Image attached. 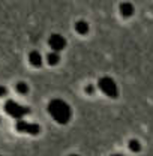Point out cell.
<instances>
[{
	"label": "cell",
	"mask_w": 153,
	"mask_h": 156,
	"mask_svg": "<svg viewBox=\"0 0 153 156\" xmlns=\"http://www.w3.org/2000/svg\"><path fill=\"white\" fill-rule=\"evenodd\" d=\"M48 113L51 114V117L60 123V125H65L71 120L72 116V111H71V107L62 101V99H53L50 104H48Z\"/></svg>",
	"instance_id": "6da1fadb"
},
{
	"label": "cell",
	"mask_w": 153,
	"mask_h": 156,
	"mask_svg": "<svg viewBox=\"0 0 153 156\" xmlns=\"http://www.w3.org/2000/svg\"><path fill=\"white\" fill-rule=\"evenodd\" d=\"M99 89L110 98H117L119 95V89H117V84L114 83V80L110 77H102L98 83Z\"/></svg>",
	"instance_id": "7a4b0ae2"
},
{
	"label": "cell",
	"mask_w": 153,
	"mask_h": 156,
	"mask_svg": "<svg viewBox=\"0 0 153 156\" xmlns=\"http://www.w3.org/2000/svg\"><path fill=\"white\" fill-rule=\"evenodd\" d=\"M5 111H6L9 116L15 117V119H20V117L29 114L30 108H27V107H23V105H20V104L14 102V101H8V102L5 104Z\"/></svg>",
	"instance_id": "3957f363"
},
{
	"label": "cell",
	"mask_w": 153,
	"mask_h": 156,
	"mask_svg": "<svg viewBox=\"0 0 153 156\" xmlns=\"http://www.w3.org/2000/svg\"><path fill=\"white\" fill-rule=\"evenodd\" d=\"M48 42H50V47L53 48L54 53H59L60 50H63V48L66 47V41H65V38H63L62 35H57V33L51 35Z\"/></svg>",
	"instance_id": "277c9868"
},
{
	"label": "cell",
	"mask_w": 153,
	"mask_h": 156,
	"mask_svg": "<svg viewBox=\"0 0 153 156\" xmlns=\"http://www.w3.org/2000/svg\"><path fill=\"white\" fill-rule=\"evenodd\" d=\"M17 131H20V132H27V134H32V135H36L39 132V126L36 123L18 122V123H17Z\"/></svg>",
	"instance_id": "5b68a950"
},
{
	"label": "cell",
	"mask_w": 153,
	"mask_h": 156,
	"mask_svg": "<svg viewBox=\"0 0 153 156\" xmlns=\"http://www.w3.org/2000/svg\"><path fill=\"white\" fill-rule=\"evenodd\" d=\"M29 62H30V65H32V66L39 68V66H41V63H42V57H41V54H39L38 51H32V53L29 54Z\"/></svg>",
	"instance_id": "8992f818"
},
{
	"label": "cell",
	"mask_w": 153,
	"mask_h": 156,
	"mask_svg": "<svg viewBox=\"0 0 153 156\" xmlns=\"http://www.w3.org/2000/svg\"><path fill=\"white\" fill-rule=\"evenodd\" d=\"M120 14L123 15V17H131L132 14H134V6L131 5V3H122L120 5Z\"/></svg>",
	"instance_id": "52a82bcc"
},
{
	"label": "cell",
	"mask_w": 153,
	"mask_h": 156,
	"mask_svg": "<svg viewBox=\"0 0 153 156\" xmlns=\"http://www.w3.org/2000/svg\"><path fill=\"white\" fill-rule=\"evenodd\" d=\"M75 30H76V33H80V35H86L89 32V24L86 21H76Z\"/></svg>",
	"instance_id": "ba28073f"
},
{
	"label": "cell",
	"mask_w": 153,
	"mask_h": 156,
	"mask_svg": "<svg viewBox=\"0 0 153 156\" xmlns=\"http://www.w3.org/2000/svg\"><path fill=\"white\" fill-rule=\"evenodd\" d=\"M47 60H48V63H50V65H53V66H54V65H57L59 62H60V56H59L57 53H54V51H53V53H50V54L47 56Z\"/></svg>",
	"instance_id": "9c48e42d"
},
{
	"label": "cell",
	"mask_w": 153,
	"mask_h": 156,
	"mask_svg": "<svg viewBox=\"0 0 153 156\" xmlns=\"http://www.w3.org/2000/svg\"><path fill=\"white\" fill-rule=\"evenodd\" d=\"M17 92L18 93H21V95H26L27 92H29V87H27V84L26 83H23V81H20V83H17Z\"/></svg>",
	"instance_id": "30bf717a"
},
{
	"label": "cell",
	"mask_w": 153,
	"mask_h": 156,
	"mask_svg": "<svg viewBox=\"0 0 153 156\" xmlns=\"http://www.w3.org/2000/svg\"><path fill=\"white\" fill-rule=\"evenodd\" d=\"M129 149H131L134 153L140 152V150H141V144H140V141H137V140H131V141H129Z\"/></svg>",
	"instance_id": "8fae6325"
},
{
	"label": "cell",
	"mask_w": 153,
	"mask_h": 156,
	"mask_svg": "<svg viewBox=\"0 0 153 156\" xmlns=\"http://www.w3.org/2000/svg\"><path fill=\"white\" fill-rule=\"evenodd\" d=\"M86 92L90 95V93H93V92H95V87H93V86H87V87H86Z\"/></svg>",
	"instance_id": "7c38bea8"
},
{
	"label": "cell",
	"mask_w": 153,
	"mask_h": 156,
	"mask_svg": "<svg viewBox=\"0 0 153 156\" xmlns=\"http://www.w3.org/2000/svg\"><path fill=\"white\" fill-rule=\"evenodd\" d=\"M5 95H6V87L0 86V96H5Z\"/></svg>",
	"instance_id": "4fadbf2b"
},
{
	"label": "cell",
	"mask_w": 153,
	"mask_h": 156,
	"mask_svg": "<svg viewBox=\"0 0 153 156\" xmlns=\"http://www.w3.org/2000/svg\"><path fill=\"white\" fill-rule=\"evenodd\" d=\"M69 156H78V155H69Z\"/></svg>",
	"instance_id": "5bb4252c"
},
{
	"label": "cell",
	"mask_w": 153,
	"mask_h": 156,
	"mask_svg": "<svg viewBox=\"0 0 153 156\" xmlns=\"http://www.w3.org/2000/svg\"><path fill=\"white\" fill-rule=\"evenodd\" d=\"M113 156H122V155H113Z\"/></svg>",
	"instance_id": "9a60e30c"
}]
</instances>
